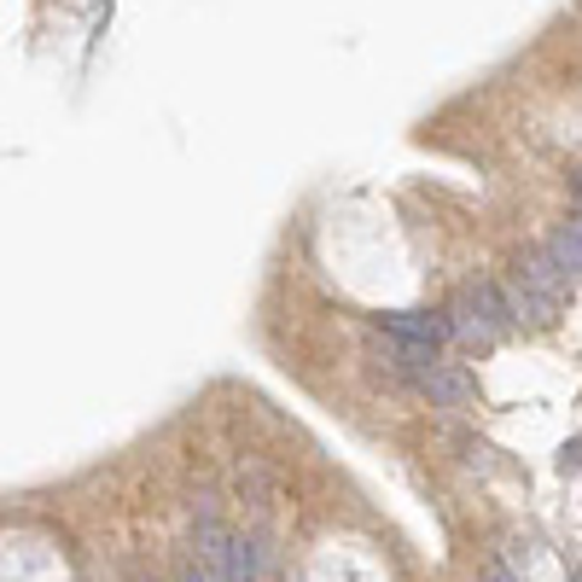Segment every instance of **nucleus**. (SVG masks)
<instances>
[{
    "label": "nucleus",
    "instance_id": "obj_9",
    "mask_svg": "<svg viewBox=\"0 0 582 582\" xmlns=\"http://www.w3.org/2000/svg\"><path fill=\"white\" fill-rule=\"evenodd\" d=\"M454 338H461L466 349H490V344H501V333H495V326H484V320H454Z\"/></svg>",
    "mask_w": 582,
    "mask_h": 582
},
{
    "label": "nucleus",
    "instance_id": "obj_5",
    "mask_svg": "<svg viewBox=\"0 0 582 582\" xmlns=\"http://www.w3.org/2000/svg\"><path fill=\"white\" fill-rule=\"evenodd\" d=\"M268 560H263V542L250 536H234V548H227V582H263Z\"/></svg>",
    "mask_w": 582,
    "mask_h": 582
},
{
    "label": "nucleus",
    "instance_id": "obj_7",
    "mask_svg": "<svg viewBox=\"0 0 582 582\" xmlns=\"http://www.w3.org/2000/svg\"><path fill=\"white\" fill-rule=\"evenodd\" d=\"M234 490L250 501V507H268V501H274V477H268L257 461H245V466L234 472Z\"/></svg>",
    "mask_w": 582,
    "mask_h": 582
},
{
    "label": "nucleus",
    "instance_id": "obj_1",
    "mask_svg": "<svg viewBox=\"0 0 582 582\" xmlns=\"http://www.w3.org/2000/svg\"><path fill=\"white\" fill-rule=\"evenodd\" d=\"M454 315H461V320H484V326H495V333H507V326L519 320L513 315V297L501 292V286H490V280L461 286V297H454Z\"/></svg>",
    "mask_w": 582,
    "mask_h": 582
},
{
    "label": "nucleus",
    "instance_id": "obj_6",
    "mask_svg": "<svg viewBox=\"0 0 582 582\" xmlns=\"http://www.w3.org/2000/svg\"><path fill=\"white\" fill-rule=\"evenodd\" d=\"M513 315L530 320V326H548L553 315H560V303H548L542 292H530L524 280H513Z\"/></svg>",
    "mask_w": 582,
    "mask_h": 582
},
{
    "label": "nucleus",
    "instance_id": "obj_3",
    "mask_svg": "<svg viewBox=\"0 0 582 582\" xmlns=\"http://www.w3.org/2000/svg\"><path fill=\"white\" fill-rule=\"evenodd\" d=\"M420 391L437 402V408H472L477 402V385H472V373H461V367H448V362H432L420 373Z\"/></svg>",
    "mask_w": 582,
    "mask_h": 582
},
{
    "label": "nucleus",
    "instance_id": "obj_12",
    "mask_svg": "<svg viewBox=\"0 0 582 582\" xmlns=\"http://www.w3.org/2000/svg\"><path fill=\"white\" fill-rule=\"evenodd\" d=\"M484 582H513V576H507V565H490V571H484Z\"/></svg>",
    "mask_w": 582,
    "mask_h": 582
},
{
    "label": "nucleus",
    "instance_id": "obj_10",
    "mask_svg": "<svg viewBox=\"0 0 582 582\" xmlns=\"http://www.w3.org/2000/svg\"><path fill=\"white\" fill-rule=\"evenodd\" d=\"M560 472H582V443H565L560 448Z\"/></svg>",
    "mask_w": 582,
    "mask_h": 582
},
{
    "label": "nucleus",
    "instance_id": "obj_8",
    "mask_svg": "<svg viewBox=\"0 0 582 582\" xmlns=\"http://www.w3.org/2000/svg\"><path fill=\"white\" fill-rule=\"evenodd\" d=\"M548 250H553V263H560L565 274H576V280H582V239L571 234V227H560V234L548 239Z\"/></svg>",
    "mask_w": 582,
    "mask_h": 582
},
{
    "label": "nucleus",
    "instance_id": "obj_14",
    "mask_svg": "<svg viewBox=\"0 0 582 582\" xmlns=\"http://www.w3.org/2000/svg\"><path fill=\"white\" fill-rule=\"evenodd\" d=\"M571 187H576V198H582V169H576V175H571Z\"/></svg>",
    "mask_w": 582,
    "mask_h": 582
},
{
    "label": "nucleus",
    "instance_id": "obj_2",
    "mask_svg": "<svg viewBox=\"0 0 582 582\" xmlns=\"http://www.w3.org/2000/svg\"><path fill=\"white\" fill-rule=\"evenodd\" d=\"M385 333L402 338V344L437 349V344L454 338V320H448V315H432V309H396V315H385Z\"/></svg>",
    "mask_w": 582,
    "mask_h": 582
},
{
    "label": "nucleus",
    "instance_id": "obj_4",
    "mask_svg": "<svg viewBox=\"0 0 582 582\" xmlns=\"http://www.w3.org/2000/svg\"><path fill=\"white\" fill-rule=\"evenodd\" d=\"M519 280H524L530 292H542L548 303H565V292H571V274L553 263L548 245H536V250H524V257H519Z\"/></svg>",
    "mask_w": 582,
    "mask_h": 582
},
{
    "label": "nucleus",
    "instance_id": "obj_11",
    "mask_svg": "<svg viewBox=\"0 0 582 582\" xmlns=\"http://www.w3.org/2000/svg\"><path fill=\"white\" fill-rule=\"evenodd\" d=\"M181 582H210V571H205V565H187V571H181Z\"/></svg>",
    "mask_w": 582,
    "mask_h": 582
},
{
    "label": "nucleus",
    "instance_id": "obj_13",
    "mask_svg": "<svg viewBox=\"0 0 582 582\" xmlns=\"http://www.w3.org/2000/svg\"><path fill=\"white\" fill-rule=\"evenodd\" d=\"M565 227H571V234H576V239H582V216H576V221H565Z\"/></svg>",
    "mask_w": 582,
    "mask_h": 582
}]
</instances>
